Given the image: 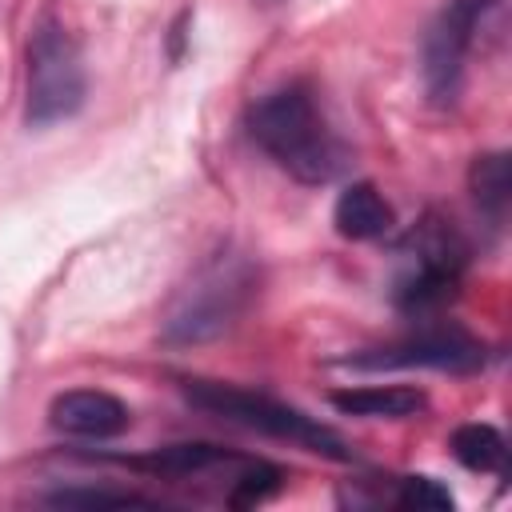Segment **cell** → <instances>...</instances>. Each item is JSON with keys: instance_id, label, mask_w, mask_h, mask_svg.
I'll list each match as a JSON object with an SVG mask.
<instances>
[{"instance_id": "52a82bcc", "label": "cell", "mask_w": 512, "mask_h": 512, "mask_svg": "<svg viewBox=\"0 0 512 512\" xmlns=\"http://www.w3.org/2000/svg\"><path fill=\"white\" fill-rule=\"evenodd\" d=\"M356 372L384 368H436V372H480L488 364V344L456 324H420L412 336H400L380 348H364L340 360Z\"/></svg>"}, {"instance_id": "e0dca14e", "label": "cell", "mask_w": 512, "mask_h": 512, "mask_svg": "<svg viewBox=\"0 0 512 512\" xmlns=\"http://www.w3.org/2000/svg\"><path fill=\"white\" fill-rule=\"evenodd\" d=\"M252 4H260V8H276V4H284V0H252Z\"/></svg>"}, {"instance_id": "8fae6325", "label": "cell", "mask_w": 512, "mask_h": 512, "mask_svg": "<svg viewBox=\"0 0 512 512\" xmlns=\"http://www.w3.org/2000/svg\"><path fill=\"white\" fill-rule=\"evenodd\" d=\"M228 460H236V456L216 448V444H168V448H152L148 456H132L128 464L140 468V472H152V476L192 480V476H204V472H212Z\"/></svg>"}, {"instance_id": "8992f818", "label": "cell", "mask_w": 512, "mask_h": 512, "mask_svg": "<svg viewBox=\"0 0 512 512\" xmlns=\"http://www.w3.org/2000/svg\"><path fill=\"white\" fill-rule=\"evenodd\" d=\"M500 8H504V0H448L432 16V24L420 40V72H424V92L432 104H440V108L456 104L476 32H484Z\"/></svg>"}, {"instance_id": "2e32d148", "label": "cell", "mask_w": 512, "mask_h": 512, "mask_svg": "<svg viewBox=\"0 0 512 512\" xmlns=\"http://www.w3.org/2000/svg\"><path fill=\"white\" fill-rule=\"evenodd\" d=\"M388 500L404 512H452L456 508L452 492L432 476H400Z\"/></svg>"}, {"instance_id": "6da1fadb", "label": "cell", "mask_w": 512, "mask_h": 512, "mask_svg": "<svg viewBox=\"0 0 512 512\" xmlns=\"http://www.w3.org/2000/svg\"><path fill=\"white\" fill-rule=\"evenodd\" d=\"M248 136L268 160H276V168L312 188L332 184L348 164L344 140L332 132L316 92L304 80L280 84L252 100Z\"/></svg>"}, {"instance_id": "5bb4252c", "label": "cell", "mask_w": 512, "mask_h": 512, "mask_svg": "<svg viewBox=\"0 0 512 512\" xmlns=\"http://www.w3.org/2000/svg\"><path fill=\"white\" fill-rule=\"evenodd\" d=\"M284 488V472L268 460H244V472L232 480L228 488V508H256L264 500H272Z\"/></svg>"}, {"instance_id": "7c38bea8", "label": "cell", "mask_w": 512, "mask_h": 512, "mask_svg": "<svg viewBox=\"0 0 512 512\" xmlns=\"http://www.w3.org/2000/svg\"><path fill=\"white\" fill-rule=\"evenodd\" d=\"M468 192L476 200V208L484 212L488 224H504L508 216V200H512V164L508 152H484L472 160L468 168Z\"/></svg>"}, {"instance_id": "4fadbf2b", "label": "cell", "mask_w": 512, "mask_h": 512, "mask_svg": "<svg viewBox=\"0 0 512 512\" xmlns=\"http://www.w3.org/2000/svg\"><path fill=\"white\" fill-rule=\"evenodd\" d=\"M452 456L468 468V472H484V476H504V460H508V444L500 436V428L492 424H460L448 440Z\"/></svg>"}, {"instance_id": "5b68a950", "label": "cell", "mask_w": 512, "mask_h": 512, "mask_svg": "<svg viewBox=\"0 0 512 512\" xmlns=\"http://www.w3.org/2000/svg\"><path fill=\"white\" fill-rule=\"evenodd\" d=\"M88 76L76 40L56 16H40L28 36V80H24V124L52 128L84 108Z\"/></svg>"}, {"instance_id": "9c48e42d", "label": "cell", "mask_w": 512, "mask_h": 512, "mask_svg": "<svg viewBox=\"0 0 512 512\" xmlns=\"http://www.w3.org/2000/svg\"><path fill=\"white\" fill-rule=\"evenodd\" d=\"M332 224H336V232L344 240H380V236L392 232L396 212H392V204L384 200V192L372 180H352L336 196Z\"/></svg>"}, {"instance_id": "9a60e30c", "label": "cell", "mask_w": 512, "mask_h": 512, "mask_svg": "<svg viewBox=\"0 0 512 512\" xmlns=\"http://www.w3.org/2000/svg\"><path fill=\"white\" fill-rule=\"evenodd\" d=\"M56 508H156V496L128 492V488H56L44 496Z\"/></svg>"}, {"instance_id": "277c9868", "label": "cell", "mask_w": 512, "mask_h": 512, "mask_svg": "<svg viewBox=\"0 0 512 512\" xmlns=\"http://www.w3.org/2000/svg\"><path fill=\"white\" fill-rule=\"evenodd\" d=\"M400 256L408 260V268L400 272L392 300L404 316L412 320H428L436 312H444L464 280L468 268V240L464 232L440 216V212H424L400 240Z\"/></svg>"}, {"instance_id": "ba28073f", "label": "cell", "mask_w": 512, "mask_h": 512, "mask_svg": "<svg viewBox=\"0 0 512 512\" xmlns=\"http://www.w3.org/2000/svg\"><path fill=\"white\" fill-rule=\"evenodd\" d=\"M48 420L64 436L112 440V436L128 432L132 412H128V404L120 396H112L104 388H68L48 404Z\"/></svg>"}, {"instance_id": "30bf717a", "label": "cell", "mask_w": 512, "mask_h": 512, "mask_svg": "<svg viewBox=\"0 0 512 512\" xmlns=\"http://www.w3.org/2000/svg\"><path fill=\"white\" fill-rule=\"evenodd\" d=\"M336 412L364 416V420H408L428 408V396L412 384H368V388H340L328 396Z\"/></svg>"}, {"instance_id": "7a4b0ae2", "label": "cell", "mask_w": 512, "mask_h": 512, "mask_svg": "<svg viewBox=\"0 0 512 512\" xmlns=\"http://www.w3.org/2000/svg\"><path fill=\"white\" fill-rule=\"evenodd\" d=\"M260 292V268L248 252L220 248L212 252L188 284L172 296L168 312L160 316V344L164 348H192L208 344L240 324Z\"/></svg>"}, {"instance_id": "3957f363", "label": "cell", "mask_w": 512, "mask_h": 512, "mask_svg": "<svg viewBox=\"0 0 512 512\" xmlns=\"http://www.w3.org/2000/svg\"><path fill=\"white\" fill-rule=\"evenodd\" d=\"M180 396L208 412V416H220L228 424H240L248 432H264L272 440H288L304 452H316L324 460H352V448L344 444L340 432H332L328 424H320L316 416L268 396V392H252V388H236V384H224V380H200V376H184L180 380Z\"/></svg>"}]
</instances>
